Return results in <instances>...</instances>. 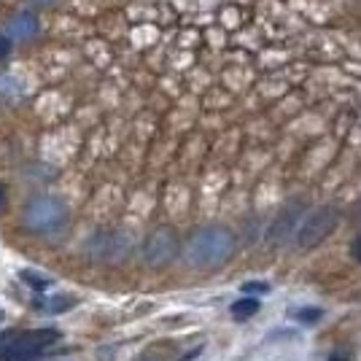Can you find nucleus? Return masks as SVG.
Segmentation results:
<instances>
[{"mask_svg":"<svg viewBox=\"0 0 361 361\" xmlns=\"http://www.w3.org/2000/svg\"><path fill=\"white\" fill-rule=\"evenodd\" d=\"M235 251V238L226 226H205L189 240L186 256L195 267H219Z\"/></svg>","mask_w":361,"mask_h":361,"instance_id":"nucleus-1","label":"nucleus"},{"mask_svg":"<svg viewBox=\"0 0 361 361\" xmlns=\"http://www.w3.org/2000/svg\"><path fill=\"white\" fill-rule=\"evenodd\" d=\"M60 331L57 329H30L14 334L6 345L0 348V361H30L41 356L46 348L60 343Z\"/></svg>","mask_w":361,"mask_h":361,"instance_id":"nucleus-2","label":"nucleus"},{"mask_svg":"<svg viewBox=\"0 0 361 361\" xmlns=\"http://www.w3.org/2000/svg\"><path fill=\"white\" fill-rule=\"evenodd\" d=\"M337 219H340V213H337V208H331V205H321L313 213H307L300 221V226H297V235H294L297 248L300 251H310V248L321 245L334 232Z\"/></svg>","mask_w":361,"mask_h":361,"instance_id":"nucleus-3","label":"nucleus"},{"mask_svg":"<svg viewBox=\"0 0 361 361\" xmlns=\"http://www.w3.org/2000/svg\"><path fill=\"white\" fill-rule=\"evenodd\" d=\"M22 221L32 232L51 235V232H57V229L65 226L68 211H65V205H62L60 200H54V197H35V200L27 202V208L22 213Z\"/></svg>","mask_w":361,"mask_h":361,"instance_id":"nucleus-4","label":"nucleus"},{"mask_svg":"<svg viewBox=\"0 0 361 361\" xmlns=\"http://www.w3.org/2000/svg\"><path fill=\"white\" fill-rule=\"evenodd\" d=\"M41 30V22H38V16L30 14V11H16V14L8 16V22H6V35L11 38V41H19V44H27L32 41L35 35Z\"/></svg>","mask_w":361,"mask_h":361,"instance_id":"nucleus-5","label":"nucleus"},{"mask_svg":"<svg viewBox=\"0 0 361 361\" xmlns=\"http://www.w3.org/2000/svg\"><path fill=\"white\" fill-rule=\"evenodd\" d=\"M143 256L149 264H167L176 256V238L170 232H154L146 245H143Z\"/></svg>","mask_w":361,"mask_h":361,"instance_id":"nucleus-6","label":"nucleus"},{"mask_svg":"<svg viewBox=\"0 0 361 361\" xmlns=\"http://www.w3.org/2000/svg\"><path fill=\"white\" fill-rule=\"evenodd\" d=\"M300 216H302V202H291L286 205L283 211L275 216V221L270 224V232H267V238L272 243H281L288 238V232L294 229V226L300 224Z\"/></svg>","mask_w":361,"mask_h":361,"instance_id":"nucleus-7","label":"nucleus"},{"mask_svg":"<svg viewBox=\"0 0 361 361\" xmlns=\"http://www.w3.org/2000/svg\"><path fill=\"white\" fill-rule=\"evenodd\" d=\"M75 302H78L75 297H65V294H60V297L38 300V302H35V307H41V310H46V313H65L68 307H73Z\"/></svg>","mask_w":361,"mask_h":361,"instance_id":"nucleus-8","label":"nucleus"},{"mask_svg":"<svg viewBox=\"0 0 361 361\" xmlns=\"http://www.w3.org/2000/svg\"><path fill=\"white\" fill-rule=\"evenodd\" d=\"M256 310H259V302L256 300H240L232 305V316L235 318H251L256 316Z\"/></svg>","mask_w":361,"mask_h":361,"instance_id":"nucleus-9","label":"nucleus"},{"mask_svg":"<svg viewBox=\"0 0 361 361\" xmlns=\"http://www.w3.org/2000/svg\"><path fill=\"white\" fill-rule=\"evenodd\" d=\"M22 281H25V283H30L32 288H38V291H44L46 286H51V278H46V275H35V272H30V270L22 272Z\"/></svg>","mask_w":361,"mask_h":361,"instance_id":"nucleus-10","label":"nucleus"},{"mask_svg":"<svg viewBox=\"0 0 361 361\" xmlns=\"http://www.w3.org/2000/svg\"><path fill=\"white\" fill-rule=\"evenodd\" d=\"M8 51H11V38L6 32H0V60L8 57Z\"/></svg>","mask_w":361,"mask_h":361,"instance_id":"nucleus-11","label":"nucleus"},{"mask_svg":"<svg viewBox=\"0 0 361 361\" xmlns=\"http://www.w3.org/2000/svg\"><path fill=\"white\" fill-rule=\"evenodd\" d=\"M350 254H353V259L356 262H361V238L356 243H353V248H350Z\"/></svg>","mask_w":361,"mask_h":361,"instance_id":"nucleus-12","label":"nucleus"},{"mask_svg":"<svg viewBox=\"0 0 361 361\" xmlns=\"http://www.w3.org/2000/svg\"><path fill=\"white\" fill-rule=\"evenodd\" d=\"M243 291H267V286H259V283H248V286H243Z\"/></svg>","mask_w":361,"mask_h":361,"instance_id":"nucleus-13","label":"nucleus"},{"mask_svg":"<svg viewBox=\"0 0 361 361\" xmlns=\"http://www.w3.org/2000/svg\"><path fill=\"white\" fill-rule=\"evenodd\" d=\"M11 337H14V331H3V334H0V348L6 345V343H8Z\"/></svg>","mask_w":361,"mask_h":361,"instance_id":"nucleus-14","label":"nucleus"},{"mask_svg":"<svg viewBox=\"0 0 361 361\" xmlns=\"http://www.w3.org/2000/svg\"><path fill=\"white\" fill-rule=\"evenodd\" d=\"M3 208H6V186L0 183V211H3Z\"/></svg>","mask_w":361,"mask_h":361,"instance_id":"nucleus-15","label":"nucleus"},{"mask_svg":"<svg viewBox=\"0 0 361 361\" xmlns=\"http://www.w3.org/2000/svg\"><path fill=\"white\" fill-rule=\"evenodd\" d=\"M353 219H356V221L361 224V200L356 202V208H353Z\"/></svg>","mask_w":361,"mask_h":361,"instance_id":"nucleus-16","label":"nucleus"},{"mask_svg":"<svg viewBox=\"0 0 361 361\" xmlns=\"http://www.w3.org/2000/svg\"><path fill=\"white\" fill-rule=\"evenodd\" d=\"M32 3H38V6H54L57 0H32Z\"/></svg>","mask_w":361,"mask_h":361,"instance_id":"nucleus-17","label":"nucleus"},{"mask_svg":"<svg viewBox=\"0 0 361 361\" xmlns=\"http://www.w3.org/2000/svg\"><path fill=\"white\" fill-rule=\"evenodd\" d=\"M329 361H348V359H345V356H331Z\"/></svg>","mask_w":361,"mask_h":361,"instance_id":"nucleus-18","label":"nucleus"},{"mask_svg":"<svg viewBox=\"0 0 361 361\" xmlns=\"http://www.w3.org/2000/svg\"><path fill=\"white\" fill-rule=\"evenodd\" d=\"M0 318H3V310H0Z\"/></svg>","mask_w":361,"mask_h":361,"instance_id":"nucleus-19","label":"nucleus"}]
</instances>
